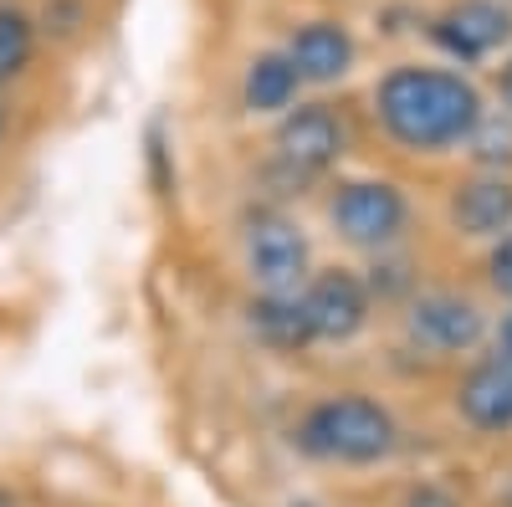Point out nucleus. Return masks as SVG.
<instances>
[{"label":"nucleus","instance_id":"obj_8","mask_svg":"<svg viewBox=\"0 0 512 507\" xmlns=\"http://www.w3.org/2000/svg\"><path fill=\"white\" fill-rule=\"evenodd\" d=\"M303 303L313 313V333L323 344H349V338L364 333V323H369V287H364V277H354L344 267L308 277Z\"/></svg>","mask_w":512,"mask_h":507},{"label":"nucleus","instance_id":"obj_13","mask_svg":"<svg viewBox=\"0 0 512 507\" xmlns=\"http://www.w3.org/2000/svg\"><path fill=\"white\" fill-rule=\"evenodd\" d=\"M297 88H303V77H297L292 57L287 52H262L246 67L241 103H246V113H287L297 103Z\"/></svg>","mask_w":512,"mask_h":507},{"label":"nucleus","instance_id":"obj_10","mask_svg":"<svg viewBox=\"0 0 512 507\" xmlns=\"http://www.w3.org/2000/svg\"><path fill=\"white\" fill-rule=\"evenodd\" d=\"M451 226L472 241H492L512 231V180L502 169L472 175L451 190Z\"/></svg>","mask_w":512,"mask_h":507},{"label":"nucleus","instance_id":"obj_9","mask_svg":"<svg viewBox=\"0 0 512 507\" xmlns=\"http://www.w3.org/2000/svg\"><path fill=\"white\" fill-rule=\"evenodd\" d=\"M456 410L466 426H477L487 436L512 431V359L507 354H487L482 364H472L456 385Z\"/></svg>","mask_w":512,"mask_h":507},{"label":"nucleus","instance_id":"obj_11","mask_svg":"<svg viewBox=\"0 0 512 507\" xmlns=\"http://www.w3.org/2000/svg\"><path fill=\"white\" fill-rule=\"evenodd\" d=\"M287 57H292V67H297V77H303V82H318V88H328V82L349 77L359 47H354L349 26H338V21H308V26L292 31Z\"/></svg>","mask_w":512,"mask_h":507},{"label":"nucleus","instance_id":"obj_4","mask_svg":"<svg viewBox=\"0 0 512 507\" xmlns=\"http://www.w3.org/2000/svg\"><path fill=\"white\" fill-rule=\"evenodd\" d=\"M344 154V123L323 103H297L282 113L272 134V175L292 190H303L308 180L328 175Z\"/></svg>","mask_w":512,"mask_h":507},{"label":"nucleus","instance_id":"obj_17","mask_svg":"<svg viewBox=\"0 0 512 507\" xmlns=\"http://www.w3.org/2000/svg\"><path fill=\"white\" fill-rule=\"evenodd\" d=\"M497 98H502V108L512 113V57L497 67Z\"/></svg>","mask_w":512,"mask_h":507},{"label":"nucleus","instance_id":"obj_1","mask_svg":"<svg viewBox=\"0 0 512 507\" xmlns=\"http://www.w3.org/2000/svg\"><path fill=\"white\" fill-rule=\"evenodd\" d=\"M374 113L400 149L446 154L472 139L487 108H482L477 82L451 67H395L379 77Z\"/></svg>","mask_w":512,"mask_h":507},{"label":"nucleus","instance_id":"obj_18","mask_svg":"<svg viewBox=\"0 0 512 507\" xmlns=\"http://www.w3.org/2000/svg\"><path fill=\"white\" fill-rule=\"evenodd\" d=\"M497 354H507L512 359V313L502 318V328H497Z\"/></svg>","mask_w":512,"mask_h":507},{"label":"nucleus","instance_id":"obj_16","mask_svg":"<svg viewBox=\"0 0 512 507\" xmlns=\"http://www.w3.org/2000/svg\"><path fill=\"white\" fill-rule=\"evenodd\" d=\"M487 272H492V287L512 298V231H507V236H497L492 257H487Z\"/></svg>","mask_w":512,"mask_h":507},{"label":"nucleus","instance_id":"obj_2","mask_svg":"<svg viewBox=\"0 0 512 507\" xmlns=\"http://www.w3.org/2000/svg\"><path fill=\"white\" fill-rule=\"evenodd\" d=\"M395 441V415L369 395H328L297 426V446L318 461H338V467H374L395 451Z\"/></svg>","mask_w":512,"mask_h":507},{"label":"nucleus","instance_id":"obj_14","mask_svg":"<svg viewBox=\"0 0 512 507\" xmlns=\"http://www.w3.org/2000/svg\"><path fill=\"white\" fill-rule=\"evenodd\" d=\"M36 57V26L21 6H0V88L16 82Z\"/></svg>","mask_w":512,"mask_h":507},{"label":"nucleus","instance_id":"obj_12","mask_svg":"<svg viewBox=\"0 0 512 507\" xmlns=\"http://www.w3.org/2000/svg\"><path fill=\"white\" fill-rule=\"evenodd\" d=\"M246 328L262 338L267 349H277V354H297V349L318 344L313 313L303 303V292H262V298H251Z\"/></svg>","mask_w":512,"mask_h":507},{"label":"nucleus","instance_id":"obj_19","mask_svg":"<svg viewBox=\"0 0 512 507\" xmlns=\"http://www.w3.org/2000/svg\"><path fill=\"white\" fill-rule=\"evenodd\" d=\"M0 129H6V113H0Z\"/></svg>","mask_w":512,"mask_h":507},{"label":"nucleus","instance_id":"obj_15","mask_svg":"<svg viewBox=\"0 0 512 507\" xmlns=\"http://www.w3.org/2000/svg\"><path fill=\"white\" fill-rule=\"evenodd\" d=\"M472 154L487 164V169H502V164H512V113H507V123L502 118H487L482 113V123L472 129Z\"/></svg>","mask_w":512,"mask_h":507},{"label":"nucleus","instance_id":"obj_5","mask_svg":"<svg viewBox=\"0 0 512 507\" xmlns=\"http://www.w3.org/2000/svg\"><path fill=\"white\" fill-rule=\"evenodd\" d=\"M328 221L359 251H384L405 236L410 221V200L390 185V180H349L338 185L328 200Z\"/></svg>","mask_w":512,"mask_h":507},{"label":"nucleus","instance_id":"obj_6","mask_svg":"<svg viewBox=\"0 0 512 507\" xmlns=\"http://www.w3.org/2000/svg\"><path fill=\"white\" fill-rule=\"evenodd\" d=\"M405 333L425 354H466V349L482 344L487 318L472 298H461V292H420L405 308Z\"/></svg>","mask_w":512,"mask_h":507},{"label":"nucleus","instance_id":"obj_7","mask_svg":"<svg viewBox=\"0 0 512 507\" xmlns=\"http://www.w3.org/2000/svg\"><path fill=\"white\" fill-rule=\"evenodd\" d=\"M512 36V11L502 0H461L431 21V41L456 62H487Z\"/></svg>","mask_w":512,"mask_h":507},{"label":"nucleus","instance_id":"obj_3","mask_svg":"<svg viewBox=\"0 0 512 507\" xmlns=\"http://www.w3.org/2000/svg\"><path fill=\"white\" fill-rule=\"evenodd\" d=\"M241 251H246V272L262 292H303L313 277V246L303 236L287 210H251L246 231H241Z\"/></svg>","mask_w":512,"mask_h":507}]
</instances>
